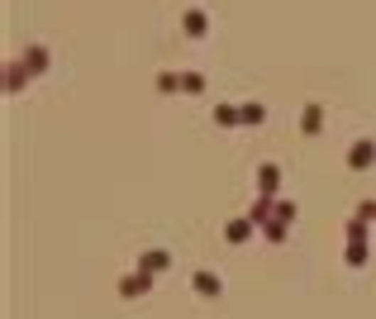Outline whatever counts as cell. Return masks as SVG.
Listing matches in <instances>:
<instances>
[{
	"label": "cell",
	"mask_w": 376,
	"mask_h": 319,
	"mask_svg": "<svg viewBox=\"0 0 376 319\" xmlns=\"http://www.w3.org/2000/svg\"><path fill=\"white\" fill-rule=\"evenodd\" d=\"M29 81H33V72L24 67V58H15V63L5 67V96H19V91H24Z\"/></svg>",
	"instance_id": "5"
},
{
	"label": "cell",
	"mask_w": 376,
	"mask_h": 319,
	"mask_svg": "<svg viewBox=\"0 0 376 319\" xmlns=\"http://www.w3.org/2000/svg\"><path fill=\"white\" fill-rule=\"evenodd\" d=\"M153 291V276L148 271H129V276H119V296L124 301H139V296H148Z\"/></svg>",
	"instance_id": "4"
},
{
	"label": "cell",
	"mask_w": 376,
	"mask_h": 319,
	"mask_svg": "<svg viewBox=\"0 0 376 319\" xmlns=\"http://www.w3.org/2000/svg\"><path fill=\"white\" fill-rule=\"evenodd\" d=\"M205 91V72H181V96H200Z\"/></svg>",
	"instance_id": "15"
},
{
	"label": "cell",
	"mask_w": 376,
	"mask_h": 319,
	"mask_svg": "<svg viewBox=\"0 0 376 319\" xmlns=\"http://www.w3.org/2000/svg\"><path fill=\"white\" fill-rule=\"evenodd\" d=\"M296 215H300V205H296V200H276V220L296 224Z\"/></svg>",
	"instance_id": "18"
},
{
	"label": "cell",
	"mask_w": 376,
	"mask_h": 319,
	"mask_svg": "<svg viewBox=\"0 0 376 319\" xmlns=\"http://www.w3.org/2000/svg\"><path fill=\"white\" fill-rule=\"evenodd\" d=\"M276 191H281V167H276V162H262V167H257V195L276 200Z\"/></svg>",
	"instance_id": "3"
},
{
	"label": "cell",
	"mask_w": 376,
	"mask_h": 319,
	"mask_svg": "<svg viewBox=\"0 0 376 319\" xmlns=\"http://www.w3.org/2000/svg\"><path fill=\"white\" fill-rule=\"evenodd\" d=\"M181 33H186V38H205V33H210V15H205V10H186V15H181Z\"/></svg>",
	"instance_id": "11"
},
{
	"label": "cell",
	"mask_w": 376,
	"mask_h": 319,
	"mask_svg": "<svg viewBox=\"0 0 376 319\" xmlns=\"http://www.w3.org/2000/svg\"><path fill=\"white\" fill-rule=\"evenodd\" d=\"M172 267V253L167 248H148V253L139 257V271H148V276H157V271H167Z\"/></svg>",
	"instance_id": "8"
},
{
	"label": "cell",
	"mask_w": 376,
	"mask_h": 319,
	"mask_svg": "<svg viewBox=\"0 0 376 319\" xmlns=\"http://www.w3.org/2000/svg\"><path fill=\"white\" fill-rule=\"evenodd\" d=\"M238 114H243V124H262V119H267V110H262V105H257V100H248V105H238Z\"/></svg>",
	"instance_id": "17"
},
{
	"label": "cell",
	"mask_w": 376,
	"mask_h": 319,
	"mask_svg": "<svg viewBox=\"0 0 376 319\" xmlns=\"http://www.w3.org/2000/svg\"><path fill=\"white\" fill-rule=\"evenodd\" d=\"M157 91H162V96H176V91H181V72H157Z\"/></svg>",
	"instance_id": "16"
},
{
	"label": "cell",
	"mask_w": 376,
	"mask_h": 319,
	"mask_svg": "<svg viewBox=\"0 0 376 319\" xmlns=\"http://www.w3.org/2000/svg\"><path fill=\"white\" fill-rule=\"evenodd\" d=\"M215 124H220V129H238V124H243L238 105H215Z\"/></svg>",
	"instance_id": "14"
},
{
	"label": "cell",
	"mask_w": 376,
	"mask_h": 319,
	"mask_svg": "<svg viewBox=\"0 0 376 319\" xmlns=\"http://www.w3.org/2000/svg\"><path fill=\"white\" fill-rule=\"evenodd\" d=\"M300 134H305V139L324 134V105H319V100H310V105L300 110Z\"/></svg>",
	"instance_id": "6"
},
{
	"label": "cell",
	"mask_w": 376,
	"mask_h": 319,
	"mask_svg": "<svg viewBox=\"0 0 376 319\" xmlns=\"http://www.w3.org/2000/svg\"><path fill=\"white\" fill-rule=\"evenodd\" d=\"M376 162V144L372 139H353V148H348V172H367Z\"/></svg>",
	"instance_id": "2"
},
{
	"label": "cell",
	"mask_w": 376,
	"mask_h": 319,
	"mask_svg": "<svg viewBox=\"0 0 376 319\" xmlns=\"http://www.w3.org/2000/svg\"><path fill=\"white\" fill-rule=\"evenodd\" d=\"M367 257H372V234H367V224L353 215V220H348V248H343V262L358 271V267H367Z\"/></svg>",
	"instance_id": "1"
},
{
	"label": "cell",
	"mask_w": 376,
	"mask_h": 319,
	"mask_svg": "<svg viewBox=\"0 0 376 319\" xmlns=\"http://www.w3.org/2000/svg\"><path fill=\"white\" fill-rule=\"evenodd\" d=\"M190 286L200 291V296H210V301H220V296H224L220 271H195V276H190Z\"/></svg>",
	"instance_id": "9"
},
{
	"label": "cell",
	"mask_w": 376,
	"mask_h": 319,
	"mask_svg": "<svg viewBox=\"0 0 376 319\" xmlns=\"http://www.w3.org/2000/svg\"><path fill=\"white\" fill-rule=\"evenodd\" d=\"M252 234H257V224H252L248 215H238V220H229V224H224V243H248Z\"/></svg>",
	"instance_id": "7"
},
{
	"label": "cell",
	"mask_w": 376,
	"mask_h": 319,
	"mask_svg": "<svg viewBox=\"0 0 376 319\" xmlns=\"http://www.w3.org/2000/svg\"><path fill=\"white\" fill-rule=\"evenodd\" d=\"M353 215H358L362 224H372L376 220V200H358V210H353Z\"/></svg>",
	"instance_id": "19"
},
{
	"label": "cell",
	"mask_w": 376,
	"mask_h": 319,
	"mask_svg": "<svg viewBox=\"0 0 376 319\" xmlns=\"http://www.w3.org/2000/svg\"><path fill=\"white\" fill-rule=\"evenodd\" d=\"M286 234H291V224L276 220V215H272V220L262 224V239H267V243H286Z\"/></svg>",
	"instance_id": "13"
},
{
	"label": "cell",
	"mask_w": 376,
	"mask_h": 319,
	"mask_svg": "<svg viewBox=\"0 0 376 319\" xmlns=\"http://www.w3.org/2000/svg\"><path fill=\"white\" fill-rule=\"evenodd\" d=\"M24 67H29L33 77H43L48 67H53V53H48L43 43H29V48H24Z\"/></svg>",
	"instance_id": "10"
},
{
	"label": "cell",
	"mask_w": 376,
	"mask_h": 319,
	"mask_svg": "<svg viewBox=\"0 0 376 319\" xmlns=\"http://www.w3.org/2000/svg\"><path fill=\"white\" fill-rule=\"evenodd\" d=\"M272 215H276V200H267V195H257V200H252V210H248V220L257 224V234H262V224L272 220Z\"/></svg>",
	"instance_id": "12"
}]
</instances>
